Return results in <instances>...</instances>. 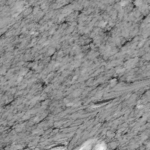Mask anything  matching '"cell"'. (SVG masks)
<instances>
[{
  "label": "cell",
  "mask_w": 150,
  "mask_h": 150,
  "mask_svg": "<svg viewBox=\"0 0 150 150\" xmlns=\"http://www.w3.org/2000/svg\"><path fill=\"white\" fill-rule=\"evenodd\" d=\"M105 149H106V146L103 142H101L98 144L95 148V150H105Z\"/></svg>",
  "instance_id": "obj_2"
},
{
  "label": "cell",
  "mask_w": 150,
  "mask_h": 150,
  "mask_svg": "<svg viewBox=\"0 0 150 150\" xmlns=\"http://www.w3.org/2000/svg\"><path fill=\"white\" fill-rule=\"evenodd\" d=\"M94 142V140L90 139L85 142L80 148L76 150H90Z\"/></svg>",
  "instance_id": "obj_1"
}]
</instances>
